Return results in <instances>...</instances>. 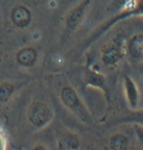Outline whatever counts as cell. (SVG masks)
I'll list each match as a JSON object with an SVG mask.
<instances>
[{
  "instance_id": "obj_1",
  "label": "cell",
  "mask_w": 143,
  "mask_h": 150,
  "mask_svg": "<svg viewBox=\"0 0 143 150\" xmlns=\"http://www.w3.org/2000/svg\"><path fill=\"white\" fill-rule=\"evenodd\" d=\"M60 97H61V100L64 104V106L73 112L81 122L87 123V124L92 123V118H91V115H89L87 107L85 106V104L82 103L79 94L73 87L64 86L61 89Z\"/></svg>"
},
{
  "instance_id": "obj_2",
  "label": "cell",
  "mask_w": 143,
  "mask_h": 150,
  "mask_svg": "<svg viewBox=\"0 0 143 150\" xmlns=\"http://www.w3.org/2000/svg\"><path fill=\"white\" fill-rule=\"evenodd\" d=\"M142 14H143V0H137L136 4L134 5V7L125 8L124 11H122V12H119L117 16H115L112 19L107 21L101 28H99V29L94 32V35H93L92 37H89V40L86 42V44H89L91 42H93L94 40H97L99 36L104 35V32L109 30V28L113 26V25H115L116 23H118L119 21H123V19H125V18L135 17V16H142Z\"/></svg>"
},
{
  "instance_id": "obj_3",
  "label": "cell",
  "mask_w": 143,
  "mask_h": 150,
  "mask_svg": "<svg viewBox=\"0 0 143 150\" xmlns=\"http://www.w3.org/2000/svg\"><path fill=\"white\" fill-rule=\"evenodd\" d=\"M50 108L42 101H33L28 108V119L35 127H43L51 120Z\"/></svg>"
},
{
  "instance_id": "obj_4",
  "label": "cell",
  "mask_w": 143,
  "mask_h": 150,
  "mask_svg": "<svg viewBox=\"0 0 143 150\" xmlns=\"http://www.w3.org/2000/svg\"><path fill=\"white\" fill-rule=\"evenodd\" d=\"M91 1L92 0H82L81 3H79L76 6H74L72 10L68 11L66 16V21H64L67 32H72L80 26V24L84 21L87 8L91 5Z\"/></svg>"
},
{
  "instance_id": "obj_5",
  "label": "cell",
  "mask_w": 143,
  "mask_h": 150,
  "mask_svg": "<svg viewBox=\"0 0 143 150\" xmlns=\"http://www.w3.org/2000/svg\"><path fill=\"white\" fill-rule=\"evenodd\" d=\"M12 24L18 29H25L32 21V13L25 5H16L10 13Z\"/></svg>"
},
{
  "instance_id": "obj_6",
  "label": "cell",
  "mask_w": 143,
  "mask_h": 150,
  "mask_svg": "<svg viewBox=\"0 0 143 150\" xmlns=\"http://www.w3.org/2000/svg\"><path fill=\"white\" fill-rule=\"evenodd\" d=\"M84 81H85L86 86H91V87H96V88L101 89L105 94L107 104L110 105V93H109V89H107L106 80H105L103 74H100L93 69H87L84 74Z\"/></svg>"
},
{
  "instance_id": "obj_7",
  "label": "cell",
  "mask_w": 143,
  "mask_h": 150,
  "mask_svg": "<svg viewBox=\"0 0 143 150\" xmlns=\"http://www.w3.org/2000/svg\"><path fill=\"white\" fill-rule=\"evenodd\" d=\"M38 59V52L33 47H24L19 49L16 54V61L17 63L24 67V68H31L36 64Z\"/></svg>"
},
{
  "instance_id": "obj_8",
  "label": "cell",
  "mask_w": 143,
  "mask_h": 150,
  "mask_svg": "<svg viewBox=\"0 0 143 150\" xmlns=\"http://www.w3.org/2000/svg\"><path fill=\"white\" fill-rule=\"evenodd\" d=\"M123 57V52L118 44L111 43L107 44L101 49V61L105 66L112 67L119 62V60Z\"/></svg>"
},
{
  "instance_id": "obj_9",
  "label": "cell",
  "mask_w": 143,
  "mask_h": 150,
  "mask_svg": "<svg viewBox=\"0 0 143 150\" xmlns=\"http://www.w3.org/2000/svg\"><path fill=\"white\" fill-rule=\"evenodd\" d=\"M124 89H125V94H127V99H128L130 107L136 108L137 104H138V98H139L138 89H137L134 80L130 76H128V75L124 76Z\"/></svg>"
},
{
  "instance_id": "obj_10",
  "label": "cell",
  "mask_w": 143,
  "mask_h": 150,
  "mask_svg": "<svg viewBox=\"0 0 143 150\" xmlns=\"http://www.w3.org/2000/svg\"><path fill=\"white\" fill-rule=\"evenodd\" d=\"M80 146V139L74 134H64L59 141V148L64 150H75Z\"/></svg>"
},
{
  "instance_id": "obj_11",
  "label": "cell",
  "mask_w": 143,
  "mask_h": 150,
  "mask_svg": "<svg viewBox=\"0 0 143 150\" xmlns=\"http://www.w3.org/2000/svg\"><path fill=\"white\" fill-rule=\"evenodd\" d=\"M128 51L134 59H138L143 56V36H134L128 44Z\"/></svg>"
},
{
  "instance_id": "obj_12",
  "label": "cell",
  "mask_w": 143,
  "mask_h": 150,
  "mask_svg": "<svg viewBox=\"0 0 143 150\" xmlns=\"http://www.w3.org/2000/svg\"><path fill=\"white\" fill-rule=\"evenodd\" d=\"M128 137L123 134H113L110 138V148L112 150H125L128 148Z\"/></svg>"
},
{
  "instance_id": "obj_13",
  "label": "cell",
  "mask_w": 143,
  "mask_h": 150,
  "mask_svg": "<svg viewBox=\"0 0 143 150\" xmlns=\"http://www.w3.org/2000/svg\"><path fill=\"white\" fill-rule=\"evenodd\" d=\"M14 93V85L7 81L0 83V103H7Z\"/></svg>"
},
{
  "instance_id": "obj_14",
  "label": "cell",
  "mask_w": 143,
  "mask_h": 150,
  "mask_svg": "<svg viewBox=\"0 0 143 150\" xmlns=\"http://www.w3.org/2000/svg\"><path fill=\"white\" fill-rule=\"evenodd\" d=\"M117 123H136V124H142L143 125V110H136L132 111L128 116L122 117L117 120Z\"/></svg>"
},
{
  "instance_id": "obj_15",
  "label": "cell",
  "mask_w": 143,
  "mask_h": 150,
  "mask_svg": "<svg viewBox=\"0 0 143 150\" xmlns=\"http://www.w3.org/2000/svg\"><path fill=\"white\" fill-rule=\"evenodd\" d=\"M129 0H113V3L111 4V7H109V10H118L119 7L124 6Z\"/></svg>"
},
{
  "instance_id": "obj_16",
  "label": "cell",
  "mask_w": 143,
  "mask_h": 150,
  "mask_svg": "<svg viewBox=\"0 0 143 150\" xmlns=\"http://www.w3.org/2000/svg\"><path fill=\"white\" fill-rule=\"evenodd\" d=\"M1 149H5V138H4V135L0 130V150Z\"/></svg>"
},
{
  "instance_id": "obj_17",
  "label": "cell",
  "mask_w": 143,
  "mask_h": 150,
  "mask_svg": "<svg viewBox=\"0 0 143 150\" xmlns=\"http://www.w3.org/2000/svg\"><path fill=\"white\" fill-rule=\"evenodd\" d=\"M33 149H35V150H45L47 146H45V145H42V144H37Z\"/></svg>"
}]
</instances>
